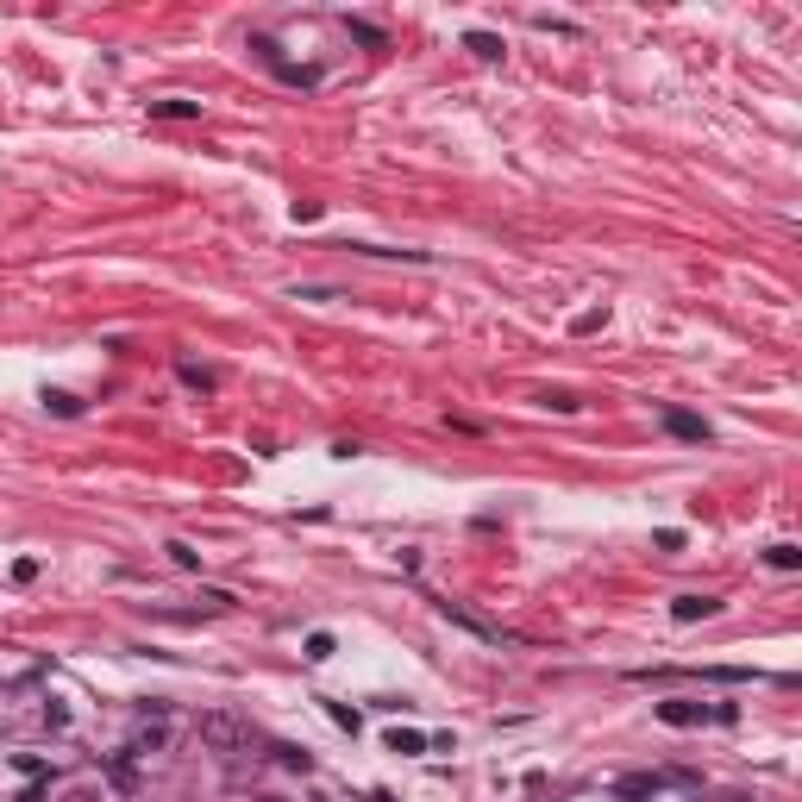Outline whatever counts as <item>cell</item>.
<instances>
[{
	"label": "cell",
	"mask_w": 802,
	"mask_h": 802,
	"mask_svg": "<svg viewBox=\"0 0 802 802\" xmlns=\"http://www.w3.org/2000/svg\"><path fill=\"white\" fill-rule=\"evenodd\" d=\"M658 721L665 727H734L740 709L734 702H658Z\"/></svg>",
	"instance_id": "6da1fadb"
},
{
	"label": "cell",
	"mask_w": 802,
	"mask_h": 802,
	"mask_svg": "<svg viewBox=\"0 0 802 802\" xmlns=\"http://www.w3.org/2000/svg\"><path fill=\"white\" fill-rule=\"evenodd\" d=\"M201 740L214 752H251V727L232 715H201Z\"/></svg>",
	"instance_id": "7a4b0ae2"
},
{
	"label": "cell",
	"mask_w": 802,
	"mask_h": 802,
	"mask_svg": "<svg viewBox=\"0 0 802 802\" xmlns=\"http://www.w3.org/2000/svg\"><path fill=\"white\" fill-rule=\"evenodd\" d=\"M439 615L452 621V627H464V633H477L483 646H508V640H514V633H502V627H495V621H483V615H470V608H458V602H439Z\"/></svg>",
	"instance_id": "3957f363"
},
{
	"label": "cell",
	"mask_w": 802,
	"mask_h": 802,
	"mask_svg": "<svg viewBox=\"0 0 802 802\" xmlns=\"http://www.w3.org/2000/svg\"><path fill=\"white\" fill-rule=\"evenodd\" d=\"M658 420H665V433H671V439H690V445H702V439H709V420H702V414H683V408H665V414H658Z\"/></svg>",
	"instance_id": "277c9868"
},
{
	"label": "cell",
	"mask_w": 802,
	"mask_h": 802,
	"mask_svg": "<svg viewBox=\"0 0 802 802\" xmlns=\"http://www.w3.org/2000/svg\"><path fill=\"white\" fill-rule=\"evenodd\" d=\"M715 608H721L715 596H677V602H671V621H683V627H690V621H709Z\"/></svg>",
	"instance_id": "5b68a950"
},
{
	"label": "cell",
	"mask_w": 802,
	"mask_h": 802,
	"mask_svg": "<svg viewBox=\"0 0 802 802\" xmlns=\"http://www.w3.org/2000/svg\"><path fill=\"white\" fill-rule=\"evenodd\" d=\"M163 746H170V727L151 721L145 734H132V746H126V752H132V759H151V752H163Z\"/></svg>",
	"instance_id": "8992f818"
},
{
	"label": "cell",
	"mask_w": 802,
	"mask_h": 802,
	"mask_svg": "<svg viewBox=\"0 0 802 802\" xmlns=\"http://www.w3.org/2000/svg\"><path fill=\"white\" fill-rule=\"evenodd\" d=\"M151 120H201V101H182V94H170V101H151Z\"/></svg>",
	"instance_id": "52a82bcc"
},
{
	"label": "cell",
	"mask_w": 802,
	"mask_h": 802,
	"mask_svg": "<svg viewBox=\"0 0 802 802\" xmlns=\"http://www.w3.org/2000/svg\"><path fill=\"white\" fill-rule=\"evenodd\" d=\"M464 51H470V57H483V63H502V38H489V32H464Z\"/></svg>",
	"instance_id": "ba28073f"
},
{
	"label": "cell",
	"mask_w": 802,
	"mask_h": 802,
	"mask_svg": "<svg viewBox=\"0 0 802 802\" xmlns=\"http://www.w3.org/2000/svg\"><path fill=\"white\" fill-rule=\"evenodd\" d=\"M176 376H182L188 389H201V395H214V389H220V376L207 370V364H176Z\"/></svg>",
	"instance_id": "9c48e42d"
},
{
	"label": "cell",
	"mask_w": 802,
	"mask_h": 802,
	"mask_svg": "<svg viewBox=\"0 0 802 802\" xmlns=\"http://www.w3.org/2000/svg\"><path fill=\"white\" fill-rule=\"evenodd\" d=\"M270 752H276V759L289 765V771H314V752H308V746H289V740H276Z\"/></svg>",
	"instance_id": "30bf717a"
},
{
	"label": "cell",
	"mask_w": 802,
	"mask_h": 802,
	"mask_svg": "<svg viewBox=\"0 0 802 802\" xmlns=\"http://www.w3.org/2000/svg\"><path fill=\"white\" fill-rule=\"evenodd\" d=\"M163 552H170V564H176V571H201V552L188 546V539H170Z\"/></svg>",
	"instance_id": "8fae6325"
},
{
	"label": "cell",
	"mask_w": 802,
	"mask_h": 802,
	"mask_svg": "<svg viewBox=\"0 0 802 802\" xmlns=\"http://www.w3.org/2000/svg\"><path fill=\"white\" fill-rule=\"evenodd\" d=\"M433 740L427 734H414V727H395V734H389V752H427Z\"/></svg>",
	"instance_id": "7c38bea8"
},
{
	"label": "cell",
	"mask_w": 802,
	"mask_h": 802,
	"mask_svg": "<svg viewBox=\"0 0 802 802\" xmlns=\"http://www.w3.org/2000/svg\"><path fill=\"white\" fill-rule=\"evenodd\" d=\"M44 408L63 414V420H76V414H82V401H76V395H63V389H44Z\"/></svg>",
	"instance_id": "4fadbf2b"
},
{
	"label": "cell",
	"mask_w": 802,
	"mask_h": 802,
	"mask_svg": "<svg viewBox=\"0 0 802 802\" xmlns=\"http://www.w3.org/2000/svg\"><path fill=\"white\" fill-rule=\"evenodd\" d=\"M765 564H771V571H796L802 552H796V546H771V552H765Z\"/></svg>",
	"instance_id": "5bb4252c"
},
{
	"label": "cell",
	"mask_w": 802,
	"mask_h": 802,
	"mask_svg": "<svg viewBox=\"0 0 802 802\" xmlns=\"http://www.w3.org/2000/svg\"><path fill=\"white\" fill-rule=\"evenodd\" d=\"M539 401H546V408H558V414H577V408H583V401H577L571 389H546Z\"/></svg>",
	"instance_id": "9a60e30c"
},
{
	"label": "cell",
	"mask_w": 802,
	"mask_h": 802,
	"mask_svg": "<svg viewBox=\"0 0 802 802\" xmlns=\"http://www.w3.org/2000/svg\"><path fill=\"white\" fill-rule=\"evenodd\" d=\"M308 658L326 665V658H333V633H308Z\"/></svg>",
	"instance_id": "2e32d148"
},
{
	"label": "cell",
	"mask_w": 802,
	"mask_h": 802,
	"mask_svg": "<svg viewBox=\"0 0 802 802\" xmlns=\"http://www.w3.org/2000/svg\"><path fill=\"white\" fill-rule=\"evenodd\" d=\"M326 715H333L339 727H351V734H358V709H345V702H326Z\"/></svg>",
	"instance_id": "e0dca14e"
},
{
	"label": "cell",
	"mask_w": 802,
	"mask_h": 802,
	"mask_svg": "<svg viewBox=\"0 0 802 802\" xmlns=\"http://www.w3.org/2000/svg\"><path fill=\"white\" fill-rule=\"evenodd\" d=\"M370 802H389V790H376V796H370Z\"/></svg>",
	"instance_id": "ac0fdd59"
},
{
	"label": "cell",
	"mask_w": 802,
	"mask_h": 802,
	"mask_svg": "<svg viewBox=\"0 0 802 802\" xmlns=\"http://www.w3.org/2000/svg\"><path fill=\"white\" fill-rule=\"evenodd\" d=\"M721 802H752V796H721Z\"/></svg>",
	"instance_id": "d6986e66"
},
{
	"label": "cell",
	"mask_w": 802,
	"mask_h": 802,
	"mask_svg": "<svg viewBox=\"0 0 802 802\" xmlns=\"http://www.w3.org/2000/svg\"><path fill=\"white\" fill-rule=\"evenodd\" d=\"M257 802H276V796H257Z\"/></svg>",
	"instance_id": "ffe728a7"
}]
</instances>
